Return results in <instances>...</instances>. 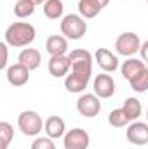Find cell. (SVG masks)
<instances>
[{"label":"cell","mask_w":148,"mask_h":149,"mask_svg":"<svg viewBox=\"0 0 148 149\" xmlns=\"http://www.w3.org/2000/svg\"><path fill=\"white\" fill-rule=\"evenodd\" d=\"M72 71L65 76V88L72 94H80L87 88L92 76V56L85 49H75L70 52Z\"/></svg>","instance_id":"obj_1"},{"label":"cell","mask_w":148,"mask_h":149,"mask_svg":"<svg viewBox=\"0 0 148 149\" xmlns=\"http://www.w3.org/2000/svg\"><path fill=\"white\" fill-rule=\"evenodd\" d=\"M4 37H5V43L11 47H28L35 40L37 31H35L33 24H30L26 21H16V23L9 24Z\"/></svg>","instance_id":"obj_2"},{"label":"cell","mask_w":148,"mask_h":149,"mask_svg":"<svg viewBox=\"0 0 148 149\" xmlns=\"http://www.w3.org/2000/svg\"><path fill=\"white\" fill-rule=\"evenodd\" d=\"M61 33L68 40H80L87 33V23L80 14H66L61 19Z\"/></svg>","instance_id":"obj_3"},{"label":"cell","mask_w":148,"mask_h":149,"mask_svg":"<svg viewBox=\"0 0 148 149\" xmlns=\"http://www.w3.org/2000/svg\"><path fill=\"white\" fill-rule=\"evenodd\" d=\"M18 127L19 130L28 135V137H37L38 134L42 132L44 128V123H42V116L37 111H32V109H26V111L19 113L18 116Z\"/></svg>","instance_id":"obj_4"},{"label":"cell","mask_w":148,"mask_h":149,"mask_svg":"<svg viewBox=\"0 0 148 149\" xmlns=\"http://www.w3.org/2000/svg\"><path fill=\"white\" fill-rule=\"evenodd\" d=\"M141 49V42L140 37L132 31H125V33H120L117 40H115V50L118 56H124V57H132L134 54H138Z\"/></svg>","instance_id":"obj_5"},{"label":"cell","mask_w":148,"mask_h":149,"mask_svg":"<svg viewBox=\"0 0 148 149\" xmlns=\"http://www.w3.org/2000/svg\"><path fill=\"white\" fill-rule=\"evenodd\" d=\"M77 111L85 118H94L101 111V101L96 94H84L77 99Z\"/></svg>","instance_id":"obj_6"},{"label":"cell","mask_w":148,"mask_h":149,"mask_svg":"<svg viewBox=\"0 0 148 149\" xmlns=\"http://www.w3.org/2000/svg\"><path fill=\"white\" fill-rule=\"evenodd\" d=\"M91 144V137L84 128H72L65 134L63 137V146L65 149H87Z\"/></svg>","instance_id":"obj_7"},{"label":"cell","mask_w":148,"mask_h":149,"mask_svg":"<svg viewBox=\"0 0 148 149\" xmlns=\"http://www.w3.org/2000/svg\"><path fill=\"white\" fill-rule=\"evenodd\" d=\"M125 137L131 144L134 146H147L148 144V121H132L127 130Z\"/></svg>","instance_id":"obj_8"},{"label":"cell","mask_w":148,"mask_h":149,"mask_svg":"<svg viewBox=\"0 0 148 149\" xmlns=\"http://www.w3.org/2000/svg\"><path fill=\"white\" fill-rule=\"evenodd\" d=\"M92 88H94V94L99 99H108V97H111L115 94V80L111 78V74L101 73L94 78Z\"/></svg>","instance_id":"obj_9"},{"label":"cell","mask_w":148,"mask_h":149,"mask_svg":"<svg viewBox=\"0 0 148 149\" xmlns=\"http://www.w3.org/2000/svg\"><path fill=\"white\" fill-rule=\"evenodd\" d=\"M94 61L103 70V73H113L118 70V57L105 47H99L94 54Z\"/></svg>","instance_id":"obj_10"},{"label":"cell","mask_w":148,"mask_h":149,"mask_svg":"<svg viewBox=\"0 0 148 149\" xmlns=\"http://www.w3.org/2000/svg\"><path fill=\"white\" fill-rule=\"evenodd\" d=\"M5 76H7V81L12 85V87H23L28 83L30 80V70L25 68L23 64L16 63L12 66H9L5 70Z\"/></svg>","instance_id":"obj_11"},{"label":"cell","mask_w":148,"mask_h":149,"mask_svg":"<svg viewBox=\"0 0 148 149\" xmlns=\"http://www.w3.org/2000/svg\"><path fill=\"white\" fill-rule=\"evenodd\" d=\"M110 0H78V14L84 19H91L96 17L106 5Z\"/></svg>","instance_id":"obj_12"},{"label":"cell","mask_w":148,"mask_h":149,"mask_svg":"<svg viewBox=\"0 0 148 149\" xmlns=\"http://www.w3.org/2000/svg\"><path fill=\"white\" fill-rule=\"evenodd\" d=\"M72 68V61L68 56H56V57H51L49 59V64H47V70L49 74L54 76V78H63L66 76L68 71Z\"/></svg>","instance_id":"obj_13"},{"label":"cell","mask_w":148,"mask_h":149,"mask_svg":"<svg viewBox=\"0 0 148 149\" xmlns=\"http://www.w3.org/2000/svg\"><path fill=\"white\" fill-rule=\"evenodd\" d=\"M44 130H45V135L51 137L52 141L56 139H61L65 137L66 134V125H65V120L61 116H49L44 123Z\"/></svg>","instance_id":"obj_14"},{"label":"cell","mask_w":148,"mask_h":149,"mask_svg":"<svg viewBox=\"0 0 148 149\" xmlns=\"http://www.w3.org/2000/svg\"><path fill=\"white\" fill-rule=\"evenodd\" d=\"M45 50L51 57L56 56H66L68 52V38L63 35H51L45 42Z\"/></svg>","instance_id":"obj_15"},{"label":"cell","mask_w":148,"mask_h":149,"mask_svg":"<svg viewBox=\"0 0 148 149\" xmlns=\"http://www.w3.org/2000/svg\"><path fill=\"white\" fill-rule=\"evenodd\" d=\"M18 63L23 64L25 68H28L30 71H33V70H37L38 66H40V63H42V56H40V52H38L37 49H33V47H26V49H23V50L19 52V56H18Z\"/></svg>","instance_id":"obj_16"},{"label":"cell","mask_w":148,"mask_h":149,"mask_svg":"<svg viewBox=\"0 0 148 149\" xmlns=\"http://www.w3.org/2000/svg\"><path fill=\"white\" fill-rule=\"evenodd\" d=\"M145 68H147V63H145L143 59L129 57L127 61H124V63H122V66H120V73H122V76L129 81L132 76H136L140 71H143Z\"/></svg>","instance_id":"obj_17"},{"label":"cell","mask_w":148,"mask_h":149,"mask_svg":"<svg viewBox=\"0 0 148 149\" xmlns=\"http://www.w3.org/2000/svg\"><path fill=\"white\" fill-rule=\"evenodd\" d=\"M122 109L125 113V116L129 118V121H136L141 116V109L143 108H141V102L136 97H127L124 106H122Z\"/></svg>","instance_id":"obj_18"},{"label":"cell","mask_w":148,"mask_h":149,"mask_svg":"<svg viewBox=\"0 0 148 149\" xmlns=\"http://www.w3.org/2000/svg\"><path fill=\"white\" fill-rule=\"evenodd\" d=\"M65 12V5L61 0H47L44 3V16L49 19H59L63 17Z\"/></svg>","instance_id":"obj_19"},{"label":"cell","mask_w":148,"mask_h":149,"mask_svg":"<svg viewBox=\"0 0 148 149\" xmlns=\"http://www.w3.org/2000/svg\"><path fill=\"white\" fill-rule=\"evenodd\" d=\"M35 7H37V5H35L32 0H18L16 5H14V14H16V17L25 19V17L33 16Z\"/></svg>","instance_id":"obj_20"},{"label":"cell","mask_w":148,"mask_h":149,"mask_svg":"<svg viewBox=\"0 0 148 149\" xmlns=\"http://www.w3.org/2000/svg\"><path fill=\"white\" fill-rule=\"evenodd\" d=\"M129 83H131V88H132L134 92H147L148 90V71H147V68H145L143 71H140L136 76H132V78L129 80Z\"/></svg>","instance_id":"obj_21"},{"label":"cell","mask_w":148,"mask_h":149,"mask_svg":"<svg viewBox=\"0 0 148 149\" xmlns=\"http://www.w3.org/2000/svg\"><path fill=\"white\" fill-rule=\"evenodd\" d=\"M14 139V128L11 123L2 121L0 123V149H9V144Z\"/></svg>","instance_id":"obj_22"},{"label":"cell","mask_w":148,"mask_h":149,"mask_svg":"<svg viewBox=\"0 0 148 149\" xmlns=\"http://www.w3.org/2000/svg\"><path fill=\"white\" fill-rule=\"evenodd\" d=\"M108 123L111 127H115V128H122V127H125L129 123V118L125 116V113H124L122 108L120 109H113L108 114Z\"/></svg>","instance_id":"obj_23"},{"label":"cell","mask_w":148,"mask_h":149,"mask_svg":"<svg viewBox=\"0 0 148 149\" xmlns=\"http://www.w3.org/2000/svg\"><path fill=\"white\" fill-rule=\"evenodd\" d=\"M30 149H56V144L51 137H37L33 142H32V148Z\"/></svg>","instance_id":"obj_24"},{"label":"cell","mask_w":148,"mask_h":149,"mask_svg":"<svg viewBox=\"0 0 148 149\" xmlns=\"http://www.w3.org/2000/svg\"><path fill=\"white\" fill-rule=\"evenodd\" d=\"M0 50H2V61H0V70H7V43L2 42L0 43Z\"/></svg>","instance_id":"obj_25"},{"label":"cell","mask_w":148,"mask_h":149,"mask_svg":"<svg viewBox=\"0 0 148 149\" xmlns=\"http://www.w3.org/2000/svg\"><path fill=\"white\" fill-rule=\"evenodd\" d=\"M140 56H141V59H143L145 63H148V40L141 43V49H140Z\"/></svg>","instance_id":"obj_26"},{"label":"cell","mask_w":148,"mask_h":149,"mask_svg":"<svg viewBox=\"0 0 148 149\" xmlns=\"http://www.w3.org/2000/svg\"><path fill=\"white\" fill-rule=\"evenodd\" d=\"M32 2H33V3H35V5H40V3H42V5H44V3H45V2H47V0H32Z\"/></svg>","instance_id":"obj_27"},{"label":"cell","mask_w":148,"mask_h":149,"mask_svg":"<svg viewBox=\"0 0 148 149\" xmlns=\"http://www.w3.org/2000/svg\"><path fill=\"white\" fill-rule=\"evenodd\" d=\"M147 121H148V109H147Z\"/></svg>","instance_id":"obj_28"},{"label":"cell","mask_w":148,"mask_h":149,"mask_svg":"<svg viewBox=\"0 0 148 149\" xmlns=\"http://www.w3.org/2000/svg\"><path fill=\"white\" fill-rule=\"evenodd\" d=\"M147 71H148V63H147Z\"/></svg>","instance_id":"obj_29"},{"label":"cell","mask_w":148,"mask_h":149,"mask_svg":"<svg viewBox=\"0 0 148 149\" xmlns=\"http://www.w3.org/2000/svg\"><path fill=\"white\" fill-rule=\"evenodd\" d=\"M147 2H148V0H147Z\"/></svg>","instance_id":"obj_30"}]
</instances>
